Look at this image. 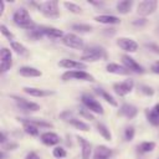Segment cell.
Instances as JSON below:
<instances>
[{
  "instance_id": "cell-40",
  "label": "cell",
  "mask_w": 159,
  "mask_h": 159,
  "mask_svg": "<svg viewBox=\"0 0 159 159\" xmlns=\"http://www.w3.org/2000/svg\"><path fill=\"white\" fill-rule=\"evenodd\" d=\"M147 24V20L144 19V17H140V19H135V20H133V25H135V26H144Z\"/></svg>"
},
{
  "instance_id": "cell-27",
  "label": "cell",
  "mask_w": 159,
  "mask_h": 159,
  "mask_svg": "<svg viewBox=\"0 0 159 159\" xmlns=\"http://www.w3.org/2000/svg\"><path fill=\"white\" fill-rule=\"evenodd\" d=\"M132 6H133L132 0H123V1H119L117 4V11L120 14H127L132 9Z\"/></svg>"
},
{
  "instance_id": "cell-25",
  "label": "cell",
  "mask_w": 159,
  "mask_h": 159,
  "mask_svg": "<svg viewBox=\"0 0 159 159\" xmlns=\"http://www.w3.org/2000/svg\"><path fill=\"white\" fill-rule=\"evenodd\" d=\"M10 47H11V50H12L15 53H17L19 56H27V55H29L27 48H26L22 43L17 42V41H11V42H10Z\"/></svg>"
},
{
  "instance_id": "cell-16",
  "label": "cell",
  "mask_w": 159,
  "mask_h": 159,
  "mask_svg": "<svg viewBox=\"0 0 159 159\" xmlns=\"http://www.w3.org/2000/svg\"><path fill=\"white\" fill-rule=\"evenodd\" d=\"M106 70H107V72L113 73V75H120V76H128V75H130V71L127 67H124L123 65L114 63V62H109L106 66Z\"/></svg>"
},
{
  "instance_id": "cell-2",
  "label": "cell",
  "mask_w": 159,
  "mask_h": 159,
  "mask_svg": "<svg viewBox=\"0 0 159 159\" xmlns=\"http://www.w3.org/2000/svg\"><path fill=\"white\" fill-rule=\"evenodd\" d=\"M12 20H14L15 25H17L19 27L25 29V30H27V31H30V30H32V29L36 27V24L32 21V19H31L29 11H27L25 7L17 9V10L14 12V15H12Z\"/></svg>"
},
{
  "instance_id": "cell-47",
  "label": "cell",
  "mask_w": 159,
  "mask_h": 159,
  "mask_svg": "<svg viewBox=\"0 0 159 159\" xmlns=\"http://www.w3.org/2000/svg\"><path fill=\"white\" fill-rule=\"evenodd\" d=\"M158 159H159V158H158Z\"/></svg>"
},
{
  "instance_id": "cell-28",
  "label": "cell",
  "mask_w": 159,
  "mask_h": 159,
  "mask_svg": "<svg viewBox=\"0 0 159 159\" xmlns=\"http://www.w3.org/2000/svg\"><path fill=\"white\" fill-rule=\"evenodd\" d=\"M96 128H97L98 133H99L106 140H111V139H112V134H111L109 129H108L103 123H96Z\"/></svg>"
},
{
  "instance_id": "cell-29",
  "label": "cell",
  "mask_w": 159,
  "mask_h": 159,
  "mask_svg": "<svg viewBox=\"0 0 159 159\" xmlns=\"http://www.w3.org/2000/svg\"><path fill=\"white\" fill-rule=\"evenodd\" d=\"M155 148V143L154 142H143L138 145V150L140 153H149V152H153Z\"/></svg>"
},
{
  "instance_id": "cell-43",
  "label": "cell",
  "mask_w": 159,
  "mask_h": 159,
  "mask_svg": "<svg viewBox=\"0 0 159 159\" xmlns=\"http://www.w3.org/2000/svg\"><path fill=\"white\" fill-rule=\"evenodd\" d=\"M152 71L154 72V73H157V75H159V61H157L153 66H152Z\"/></svg>"
},
{
  "instance_id": "cell-34",
  "label": "cell",
  "mask_w": 159,
  "mask_h": 159,
  "mask_svg": "<svg viewBox=\"0 0 159 159\" xmlns=\"http://www.w3.org/2000/svg\"><path fill=\"white\" fill-rule=\"evenodd\" d=\"M134 134H135V130H134L133 127H127V128L124 129V139H125L127 142L133 140Z\"/></svg>"
},
{
  "instance_id": "cell-12",
  "label": "cell",
  "mask_w": 159,
  "mask_h": 159,
  "mask_svg": "<svg viewBox=\"0 0 159 159\" xmlns=\"http://www.w3.org/2000/svg\"><path fill=\"white\" fill-rule=\"evenodd\" d=\"M120 58H122L123 66L127 67L130 72H134V73H144V68L133 57H130L129 55H122Z\"/></svg>"
},
{
  "instance_id": "cell-10",
  "label": "cell",
  "mask_w": 159,
  "mask_h": 159,
  "mask_svg": "<svg viewBox=\"0 0 159 159\" xmlns=\"http://www.w3.org/2000/svg\"><path fill=\"white\" fill-rule=\"evenodd\" d=\"M133 87H134V81L130 80V78H128L125 81H122V82H117V83L113 84L114 92L118 96H120V97H124L128 93H130L132 89H133Z\"/></svg>"
},
{
  "instance_id": "cell-22",
  "label": "cell",
  "mask_w": 159,
  "mask_h": 159,
  "mask_svg": "<svg viewBox=\"0 0 159 159\" xmlns=\"http://www.w3.org/2000/svg\"><path fill=\"white\" fill-rule=\"evenodd\" d=\"M19 75L20 76H24V77H40L42 76V72L35 67H31V66H22L19 68Z\"/></svg>"
},
{
  "instance_id": "cell-18",
  "label": "cell",
  "mask_w": 159,
  "mask_h": 159,
  "mask_svg": "<svg viewBox=\"0 0 159 159\" xmlns=\"http://www.w3.org/2000/svg\"><path fill=\"white\" fill-rule=\"evenodd\" d=\"M25 93L32 96V97H47L51 94H55L53 91L50 89H42V88H36V87H24L22 88Z\"/></svg>"
},
{
  "instance_id": "cell-24",
  "label": "cell",
  "mask_w": 159,
  "mask_h": 159,
  "mask_svg": "<svg viewBox=\"0 0 159 159\" xmlns=\"http://www.w3.org/2000/svg\"><path fill=\"white\" fill-rule=\"evenodd\" d=\"M94 92L97 93V94H99L106 102H108L111 106H113V107H117L118 106V103H117V101L113 98V96H111L107 91H104L103 88H94Z\"/></svg>"
},
{
  "instance_id": "cell-26",
  "label": "cell",
  "mask_w": 159,
  "mask_h": 159,
  "mask_svg": "<svg viewBox=\"0 0 159 159\" xmlns=\"http://www.w3.org/2000/svg\"><path fill=\"white\" fill-rule=\"evenodd\" d=\"M67 122H68L71 125H73L75 128H77V129H80V130H82V132H88V130H89V125H88L87 123L82 122V120H81V119H78V118L72 117V118H70Z\"/></svg>"
},
{
  "instance_id": "cell-38",
  "label": "cell",
  "mask_w": 159,
  "mask_h": 159,
  "mask_svg": "<svg viewBox=\"0 0 159 159\" xmlns=\"http://www.w3.org/2000/svg\"><path fill=\"white\" fill-rule=\"evenodd\" d=\"M144 46H145V48H148V50L153 51L154 53H158L159 55V45H157L154 42H149V43H145Z\"/></svg>"
},
{
  "instance_id": "cell-36",
  "label": "cell",
  "mask_w": 159,
  "mask_h": 159,
  "mask_svg": "<svg viewBox=\"0 0 159 159\" xmlns=\"http://www.w3.org/2000/svg\"><path fill=\"white\" fill-rule=\"evenodd\" d=\"M147 119L150 124L155 125V127H159V116H154V114H150L148 111H147Z\"/></svg>"
},
{
  "instance_id": "cell-15",
  "label": "cell",
  "mask_w": 159,
  "mask_h": 159,
  "mask_svg": "<svg viewBox=\"0 0 159 159\" xmlns=\"http://www.w3.org/2000/svg\"><path fill=\"white\" fill-rule=\"evenodd\" d=\"M118 114L122 116V117H125L128 119H132L134 118L137 114H138V108L133 104H129V103H123L118 111Z\"/></svg>"
},
{
  "instance_id": "cell-7",
  "label": "cell",
  "mask_w": 159,
  "mask_h": 159,
  "mask_svg": "<svg viewBox=\"0 0 159 159\" xmlns=\"http://www.w3.org/2000/svg\"><path fill=\"white\" fill-rule=\"evenodd\" d=\"M62 81H70V80H77V81H88L94 82V77L89 75L86 71H66L61 76Z\"/></svg>"
},
{
  "instance_id": "cell-14",
  "label": "cell",
  "mask_w": 159,
  "mask_h": 159,
  "mask_svg": "<svg viewBox=\"0 0 159 159\" xmlns=\"http://www.w3.org/2000/svg\"><path fill=\"white\" fill-rule=\"evenodd\" d=\"M39 30L42 34V36H47V37H51V39H60V40H62V37L65 36V34L61 30L56 29V27L39 26Z\"/></svg>"
},
{
  "instance_id": "cell-33",
  "label": "cell",
  "mask_w": 159,
  "mask_h": 159,
  "mask_svg": "<svg viewBox=\"0 0 159 159\" xmlns=\"http://www.w3.org/2000/svg\"><path fill=\"white\" fill-rule=\"evenodd\" d=\"M52 154H53V157H55V158H58V159L65 158V157L67 155L66 149H65L63 147H56V148L52 150Z\"/></svg>"
},
{
  "instance_id": "cell-39",
  "label": "cell",
  "mask_w": 159,
  "mask_h": 159,
  "mask_svg": "<svg viewBox=\"0 0 159 159\" xmlns=\"http://www.w3.org/2000/svg\"><path fill=\"white\" fill-rule=\"evenodd\" d=\"M140 91H142L144 94H147V96H153V94H154L153 88H152V87H148V86H140Z\"/></svg>"
},
{
  "instance_id": "cell-19",
  "label": "cell",
  "mask_w": 159,
  "mask_h": 159,
  "mask_svg": "<svg viewBox=\"0 0 159 159\" xmlns=\"http://www.w3.org/2000/svg\"><path fill=\"white\" fill-rule=\"evenodd\" d=\"M41 142L45 145H57L60 143V137L53 132H45L40 135Z\"/></svg>"
},
{
  "instance_id": "cell-45",
  "label": "cell",
  "mask_w": 159,
  "mask_h": 159,
  "mask_svg": "<svg viewBox=\"0 0 159 159\" xmlns=\"http://www.w3.org/2000/svg\"><path fill=\"white\" fill-rule=\"evenodd\" d=\"M17 144L12 143V144H9V145H2V149H10V148H16Z\"/></svg>"
},
{
  "instance_id": "cell-3",
  "label": "cell",
  "mask_w": 159,
  "mask_h": 159,
  "mask_svg": "<svg viewBox=\"0 0 159 159\" xmlns=\"http://www.w3.org/2000/svg\"><path fill=\"white\" fill-rule=\"evenodd\" d=\"M39 9L42 12V15L47 19H57L60 16V10H58V2L52 0V1H45L42 4H39Z\"/></svg>"
},
{
  "instance_id": "cell-35",
  "label": "cell",
  "mask_w": 159,
  "mask_h": 159,
  "mask_svg": "<svg viewBox=\"0 0 159 159\" xmlns=\"http://www.w3.org/2000/svg\"><path fill=\"white\" fill-rule=\"evenodd\" d=\"M0 31H1V34H2L6 39H9V41H10V42H11V41H14V37H15V36H14V34H12L10 30H7V27H6L5 25H1V26H0Z\"/></svg>"
},
{
  "instance_id": "cell-23",
  "label": "cell",
  "mask_w": 159,
  "mask_h": 159,
  "mask_svg": "<svg viewBox=\"0 0 159 159\" xmlns=\"http://www.w3.org/2000/svg\"><path fill=\"white\" fill-rule=\"evenodd\" d=\"M94 20L99 24H106V25H116V24L120 22L119 17H117L114 15H98L94 17Z\"/></svg>"
},
{
  "instance_id": "cell-5",
  "label": "cell",
  "mask_w": 159,
  "mask_h": 159,
  "mask_svg": "<svg viewBox=\"0 0 159 159\" xmlns=\"http://www.w3.org/2000/svg\"><path fill=\"white\" fill-rule=\"evenodd\" d=\"M11 98L15 101L17 108H19L21 112H24V113H34V112H37V111L40 109V106H39L37 103L31 102V101H29V99H26V98H22V97L15 96V94H12Z\"/></svg>"
},
{
  "instance_id": "cell-41",
  "label": "cell",
  "mask_w": 159,
  "mask_h": 159,
  "mask_svg": "<svg viewBox=\"0 0 159 159\" xmlns=\"http://www.w3.org/2000/svg\"><path fill=\"white\" fill-rule=\"evenodd\" d=\"M150 114H154V116H159V103H157L150 111H148Z\"/></svg>"
},
{
  "instance_id": "cell-9",
  "label": "cell",
  "mask_w": 159,
  "mask_h": 159,
  "mask_svg": "<svg viewBox=\"0 0 159 159\" xmlns=\"http://www.w3.org/2000/svg\"><path fill=\"white\" fill-rule=\"evenodd\" d=\"M12 66V55L11 51L6 47H2L0 51V72H7Z\"/></svg>"
},
{
  "instance_id": "cell-30",
  "label": "cell",
  "mask_w": 159,
  "mask_h": 159,
  "mask_svg": "<svg viewBox=\"0 0 159 159\" xmlns=\"http://www.w3.org/2000/svg\"><path fill=\"white\" fill-rule=\"evenodd\" d=\"M63 6L72 14H81L82 12V7L75 2H71V1H65L63 2Z\"/></svg>"
},
{
  "instance_id": "cell-31",
  "label": "cell",
  "mask_w": 159,
  "mask_h": 159,
  "mask_svg": "<svg viewBox=\"0 0 159 159\" xmlns=\"http://www.w3.org/2000/svg\"><path fill=\"white\" fill-rule=\"evenodd\" d=\"M72 30H75L77 32H91L92 26L87 25V24H75V25H72Z\"/></svg>"
},
{
  "instance_id": "cell-17",
  "label": "cell",
  "mask_w": 159,
  "mask_h": 159,
  "mask_svg": "<svg viewBox=\"0 0 159 159\" xmlns=\"http://www.w3.org/2000/svg\"><path fill=\"white\" fill-rule=\"evenodd\" d=\"M22 124H31V125H35L37 128H52L53 125L43 119H40V118H17Z\"/></svg>"
},
{
  "instance_id": "cell-11",
  "label": "cell",
  "mask_w": 159,
  "mask_h": 159,
  "mask_svg": "<svg viewBox=\"0 0 159 159\" xmlns=\"http://www.w3.org/2000/svg\"><path fill=\"white\" fill-rule=\"evenodd\" d=\"M58 66L70 71H83L87 68V65L82 61H75V60H70V58H62L58 62Z\"/></svg>"
},
{
  "instance_id": "cell-1",
  "label": "cell",
  "mask_w": 159,
  "mask_h": 159,
  "mask_svg": "<svg viewBox=\"0 0 159 159\" xmlns=\"http://www.w3.org/2000/svg\"><path fill=\"white\" fill-rule=\"evenodd\" d=\"M107 51L98 45H89L83 48V52L81 55V60L86 62H96L107 60Z\"/></svg>"
},
{
  "instance_id": "cell-21",
  "label": "cell",
  "mask_w": 159,
  "mask_h": 159,
  "mask_svg": "<svg viewBox=\"0 0 159 159\" xmlns=\"http://www.w3.org/2000/svg\"><path fill=\"white\" fill-rule=\"evenodd\" d=\"M111 157H112V150L106 145H98L94 149L93 159H111Z\"/></svg>"
},
{
  "instance_id": "cell-6",
  "label": "cell",
  "mask_w": 159,
  "mask_h": 159,
  "mask_svg": "<svg viewBox=\"0 0 159 159\" xmlns=\"http://www.w3.org/2000/svg\"><path fill=\"white\" fill-rule=\"evenodd\" d=\"M61 42L70 47V48H73V50H83L84 48V42L83 40L76 35V34H72V32H68V34H65V36L62 37Z\"/></svg>"
},
{
  "instance_id": "cell-32",
  "label": "cell",
  "mask_w": 159,
  "mask_h": 159,
  "mask_svg": "<svg viewBox=\"0 0 159 159\" xmlns=\"http://www.w3.org/2000/svg\"><path fill=\"white\" fill-rule=\"evenodd\" d=\"M39 129H40V128H37V127H35V125L24 124V130H25V133H27V134H30V135H32V137L39 135Z\"/></svg>"
},
{
  "instance_id": "cell-42",
  "label": "cell",
  "mask_w": 159,
  "mask_h": 159,
  "mask_svg": "<svg viewBox=\"0 0 159 159\" xmlns=\"http://www.w3.org/2000/svg\"><path fill=\"white\" fill-rule=\"evenodd\" d=\"M25 159H40V157L37 155V153H35V152H30V153L26 155Z\"/></svg>"
},
{
  "instance_id": "cell-44",
  "label": "cell",
  "mask_w": 159,
  "mask_h": 159,
  "mask_svg": "<svg viewBox=\"0 0 159 159\" xmlns=\"http://www.w3.org/2000/svg\"><path fill=\"white\" fill-rule=\"evenodd\" d=\"M0 143H1L2 145L6 143V134H5L4 132H1V134H0Z\"/></svg>"
},
{
  "instance_id": "cell-20",
  "label": "cell",
  "mask_w": 159,
  "mask_h": 159,
  "mask_svg": "<svg viewBox=\"0 0 159 159\" xmlns=\"http://www.w3.org/2000/svg\"><path fill=\"white\" fill-rule=\"evenodd\" d=\"M78 139V143H80V147H81V154H82V159H89L91 157V153H92V145L91 143L83 138V137H77Z\"/></svg>"
},
{
  "instance_id": "cell-46",
  "label": "cell",
  "mask_w": 159,
  "mask_h": 159,
  "mask_svg": "<svg viewBox=\"0 0 159 159\" xmlns=\"http://www.w3.org/2000/svg\"><path fill=\"white\" fill-rule=\"evenodd\" d=\"M4 7H5V2H4V1H0V16H1L2 12H4Z\"/></svg>"
},
{
  "instance_id": "cell-8",
  "label": "cell",
  "mask_w": 159,
  "mask_h": 159,
  "mask_svg": "<svg viewBox=\"0 0 159 159\" xmlns=\"http://www.w3.org/2000/svg\"><path fill=\"white\" fill-rule=\"evenodd\" d=\"M158 7V1L157 0H144L140 1L137 6V12L138 15L145 17L148 15H152Z\"/></svg>"
},
{
  "instance_id": "cell-37",
  "label": "cell",
  "mask_w": 159,
  "mask_h": 159,
  "mask_svg": "<svg viewBox=\"0 0 159 159\" xmlns=\"http://www.w3.org/2000/svg\"><path fill=\"white\" fill-rule=\"evenodd\" d=\"M80 114L82 116V117H84L86 119H89V120H93L94 119V117H93V114L88 111V109H84V108H81L80 109Z\"/></svg>"
},
{
  "instance_id": "cell-13",
  "label": "cell",
  "mask_w": 159,
  "mask_h": 159,
  "mask_svg": "<svg viewBox=\"0 0 159 159\" xmlns=\"http://www.w3.org/2000/svg\"><path fill=\"white\" fill-rule=\"evenodd\" d=\"M117 45L125 52H129V53H133L138 50V43L137 41H134L133 39H129V37H119L117 40Z\"/></svg>"
},
{
  "instance_id": "cell-4",
  "label": "cell",
  "mask_w": 159,
  "mask_h": 159,
  "mask_svg": "<svg viewBox=\"0 0 159 159\" xmlns=\"http://www.w3.org/2000/svg\"><path fill=\"white\" fill-rule=\"evenodd\" d=\"M81 102L86 107V109H88L89 112H93L96 114H103V112H104L101 103L96 98H93L89 93H83L81 96Z\"/></svg>"
}]
</instances>
